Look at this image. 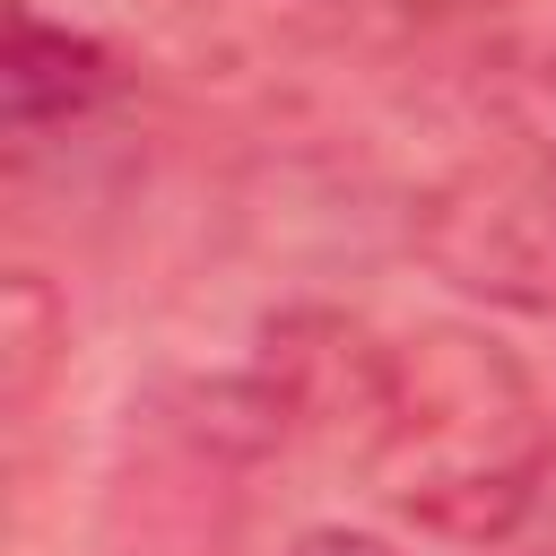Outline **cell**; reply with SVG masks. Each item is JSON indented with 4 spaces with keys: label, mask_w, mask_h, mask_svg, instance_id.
<instances>
[{
    "label": "cell",
    "mask_w": 556,
    "mask_h": 556,
    "mask_svg": "<svg viewBox=\"0 0 556 556\" xmlns=\"http://www.w3.org/2000/svg\"><path fill=\"white\" fill-rule=\"evenodd\" d=\"M348 434L374 486L443 539H504L547 478V417L521 356L460 321L365 348Z\"/></svg>",
    "instance_id": "cell-1"
},
{
    "label": "cell",
    "mask_w": 556,
    "mask_h": 556,
    "mask_svg": "<svg viewBox=\"0 0 556 556\" xmlns=\"http://www.w3.org/2000/svg\"><path fill=\"white\" fill-rule=\"evenodd\" d=\"M426 252L452 287L504 304H556V191L530 165L460 174L426 200Z\"/></svg>",
    "instance_id": "cell-2"
},
{
    "label": "cell",
    "mask_w": 556,
    "mask_h": 556,
    "mask_svg": "<svg viewBox=\"0 0 556 556\" xmlns=\"http://www.w3.org/2000/svg\"><path fill=\"white\" fill-rule=\"evenodd\" d=\"M0 87H9V130L35 139V130H61V122H78L113 96V52L78 26H43L35 9H17Z\"/></svg>",
    "instance_id": "cell-3"
},
{
    "label": "cell",
    "mask_w": 556,
    "mask_h": 556,
    "mask_svg": "<svg viewBox=\"0 0 556 556\" xmlns=\"http://www.w3.org/2000/svg\"><path fill=\"white\" fill-rule=\"evenodd\" d=\"M495 113H504L513 165H530V174L556 191V43L504 61V78H495Z\"/></svg>",
    "instance_id": "cell-4"
},
{
    "label": "cell",
    "mask_w": 556,
    "mask_h": 556,
    "mask_svg": "<svg viewBox=\"0 0 556 556\" xmlns=\"http://www.w3.org/2000/svg\"><path fill=\"white\" fill-rule=\"evenodd\" d=\"M287 556H391V547H382L374 530H304Z\"/></svg>",
    "instance_id": "cell-5"
}]
</instances>
